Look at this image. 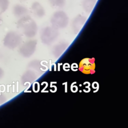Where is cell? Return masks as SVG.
Listing matches in <instances>:
<instances>
[{
    "label": "cell",
    "mask_w": 128,
    "mask_h": 128,
    "mask_svg": "<svg viewBox=\"0 0 128 128\" xmlns=\"http://www.w3.org/2000/svg\"><path fill=\"white\" fill-rule=\"evenodd\" d=\"M18 27L21 29L26 36L34 32L36 26L34 20L28 16L26 15L20 18L18 22Z\"/></svg>",
    "instance_id": "1"
},
{
    "label": "cell",
    "mask_w": 128,
    "mask_h": 128,
    "mask_svg": "<svg viewBox=\"0 0 128 128\" xmlns=\"http://www.w3.org/2000/svg\"><path fill=\"white\" fill-rule=\"evenodd\" d=\"M20 36L17 32L13 31L8 32L3 40L4 45L9 49H14L16 48L20 43Z\"/></svg>",
    "instance_id": "2"
},
{
    "label": "cell",
    "mask_w": 128,
    "mask_h": 128,
    "mask_svg": "<svg viewBox=\"0 0 128 128\" xmlns=\"http://www.w3.org/2000/svg\"><path fill=\"white\" fill-rule=\"evenodd\" d=\"M68 22V18L66 14L62 10L55 12L51 18L52 24L56 27H64L67 25Z\"/></svg>",
    "instance_id": "3"
},
{
    "label": "cell",
    "mask_w": 128,
    "mask_h": 128,
    "mask_svg": "<svg viewBox=\"0 0 128 128\" xmlns=\"http://www.w3.org/2000/svg\"><path fill=\"white\" fill-rule=\"evenodd\" d=\"M94 60L92 58H86L80 62L79 70L84 74H92L94 72Z\"/></svg>",
    "instance_id": "4"
},
{
    "label": "cell",
    "mask_w": 128,
    "mask_h": 128,
    "mask_svg": "<svg viewBox=\"0 0 128 128\" xmlns=\"http://www.w3.org/2000/svg\"><path fill=\"white\" fill-rule=\"evenodd\" d=\"M12 12L16 18H20L27 15L28 10L22 4H16L12 8Z\"/></svg>",
    "instance_id": "5"
},
{
    "label": "cell",
    "mask_w": 128,
    "mask_h": 128,
    "mask_svg": "<svg viewBox=\"0 0 128 128\" xmlns=\"http://www.w3.org/2000/svg\"><path fill=\"white\" fill-rule=\"evenodd\" d=\"M34 14L38 18H42L45 14V10L42 6L38 2H34L31 6Z\"/></svg>",
    "instance_id": "6"
},
{
    "label": "cell",
    "mask_w": 128,
    "mask_h": 128,
    "mask_svg": "<svg viewBox=\"0 0 128 128\" xmlns=\"http://www.w3.org/2000/svg\"><path fill=\"white\" fill-rule=\"evenodd\" d=\"M97 0H82V6L84 10L87 13H90L95 6Z\"/></svg>",
    "instance_id": "7"
},
{
    "label": "cell",
    "mask_w": 128,
    "mask_h": 128,
    "mask_svg": "<svg viewBox=\"0 0 128 128\" xmlns=\"http://www.w3.org/2000/svg\"><path fill=\"white\" fill-rule=\"evenodd\" d=\"M86 18L82 15L77 16L73 21V26L76 28H80L84 24Z\"/></svg>",
    "instance_id": "8"
},
{
    "label": "cell",
    "mask_w": 128,
    "mask_h": 128,
    "mask_svg": "<svg viewBox=\"0 0 128 128\" xmlns=\"http://www.w3.org/2000/svg\"><path fill=\"white\" fill-rule=\"evenodd\" d=\"M49 4L54 8H60L64 6L66 0H48Z\"/></svg>",
    "instance_id": "9"
},
{
    "label": "cell",
    "mask_w": 128,
    "mask_h": 128,
    "mask_svg": "<svg viewBox=\"0 0 128 128\" xmlns=\"http://www.w3.org/2000/svg\"><path fill=\"white\" fill-rule=\"evenodd\" d=\"M9 0H0V14L4 12L9 6Z\"/></svg>",
    "instance_id": "10"
},
{
    "label": "cell",
    "mask_w": 128,
    "mask_h": 128,
    "mask_svg": "<svg viewBox=\"0 0 128 128\" xmlns=\"http://www.w3.org/2000/svg\"><path fill=\"white\" fill-rule=\"evenodd\" d=\"M6 100V98L4 94L0 92V104H4Z\"/></svg>",
    "instance_id": "11"
},
{
    "label": "cell",
    "mask_w": 128,
    "mask_h": 128,
    "mask_svg": "<svg viewBox=\"0 0 128 128\" xmlns=\"http://www.w3.org/2000/svg\"><path fill=\"white\" fill-rule=\"evenodd\" d=\"M4 76V71L3 69L0 67V80H1Z\"/></svg>",
    "instance_id": "12"
},
{
    "label": "cell",
    "mask_w": 128,
    "mask_h": 128,
    "mask_svg": "<svg viewBox=\"0 0 128 128\" xmlns=\"http://www.w3.org/2000/svg\"><path fill=\"white\" fill-rule=\"evenodd\" d=\"M2 22V18L1 16V14H0V25L1 24Z\"/></svg>",
    "instance_id": "13"
}]
</instances>
